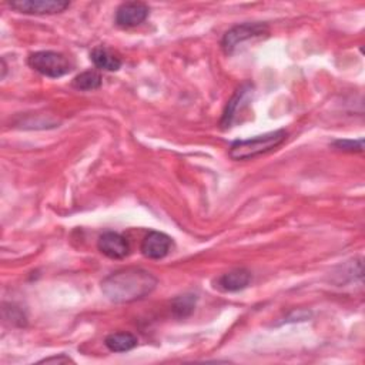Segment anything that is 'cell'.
Returning a JSON list of instances; mask_svg holds the SVG:
<instances>
[{
  "label": "cell",
  "mask_w": 365,
  "mask_h": 365,
  "mask_svg": "<svg viewBox=\"0 0 365 365\" xmlns=\"http://www.w3.org/2000/svg\"><path fill=\"white\" fill-rule=\"evenodd\" d=\"M157 278L143 268H123L101 281L103 294L115 304H128L143 299L157 287Z\"/></svg>",
  "instance_id": "6da1fadb"
},
{
  "label": "cell",
  "mask_w": 365,
  "mask_h": 365,
  "mask_svg": "<svg viewBox=\"0 0 365 365\" xmlns=\"http://www.w3.org/2000/svg\"><path fill=\"white\" fill-rule=\"evenodd\" d=\"M287 138L285 130H275L265 134H259L247 140H235L228 148V155L235 160H252L261 154L269 153L281 145Z\"/></svg>",
  "instance_id": "7a4b0ae2"
},
{
  "label": "cell",
  "mask_w": 365,
  "mask_h": 365,
  "mask_svg": "<svg viewBox=\"0 0 365 365\" xmlns=\"http://www.w3.org/2000/svg\"><path fill=\"white\" fill-rule=\"evenodd\" d=\"M27 63L33 70L50 78L63 77L73 68V64L64 54L53 50L34 51L29 56Z\"/></svg>",
  "instance_id": "3957f363"
},
{
  "label": "cell",
  "mask_w": 365,
  "mask_h": 365,
  "mask_svg": "<svg viewBox=\"0 0 365 365\" xmlns=\"http://www.w3.org/2000/svg\"><path fill=\"white\" fill-rule=\"evenodd\" d=\"M269 33L268 26L264 23H242L231 27L221 40V48L225 54H232L244 43L262 38Z\"/></svg>",
  "instance_id": "277c9868"
},
{
  "label": "cell",
  "mask_w": 365,
  "mask_h": 365,
  "mask_svg": "<svg viewBox=\"0 0 365 365\" xmlns=\"http://www.w3.org/2000/svg\"><path fill=\"white\" fill-rule=\"evenodd\" d=\"M9 6L24 14L44 16V14H56L64 11L70 7V1L64 0H13L9 1Z\"/></svg>",
  "instance_id": "5b68a950"
},
{
  "label": "cell",
  "mask_w": 365,
  "mask_h": 365,
  "mask_svg": "<svg viewBox=\"0 0 365 365\" xmlns=\"http://www.w3.org/2000/svg\"><path fill=\"white\" fill-rule=\"evenodd\" d=\"M150 9L141 1H127L115 10V24L121 29H131L141 24L148 17Z\"/></svg>",
  "instance_id": "8992f818"
},
{
  "label": "cell",
  "mask_w": 365,
  "mask_h": 365,
  "mask_svg": "<svg viewBox=\"0 0 365 365\" xmlns=\"http://www.w3.org/2000/svg\"><path fill=\"white\" fill-rule=\"evenodd\" d=\"M97 248L101 254L111 259H121L125 258L130 252V245L127 240L114 231H106L98 237Z\"/></svg>",
  "instance_id": "52a82bcc"
},
{
  "label": "cell",
  "mask_w": 365,
  "mask_h": 365,
  "mask_svg": "<svg viewBox=\"0 0 365 365\" xmlns=\"http://www.w3.org/2000/svg\"><path fill=\"white\" fill-rule=\"evenodd\" d=\"M171 238L160 231H150L141 241V254L150 259H161L171 250Z\"/></svg>",
  "instance_id": "ba28073f"
},
{
  "label": "cell",
  "mask_w": 365,
  "mask_h": 365,
  "mask_svg": "<svg viewBox=\"0 0 365 365\" xmlns=\"http://www.w3.org/2000/svg\"><path fill=\"white\" fill-rule=\"evenodd\" d=\"M251 93H252V86L250 83H244L235 91V94L228 101V104H227V107L222 113V118H221V123H220L222 125V128H228L232 124L235 115L240 114V111L247 106Z\"/></svg>",
  "instance_id": "9c48e42d"
},
{
  "label": "cell",
  "mask_w": 365,
  "mask_h": 365,
  "mask_svg": "<svg viewBox=\"0 0 365 365\" xmlns=\"http://www.w3.org/2000/svg\"><path fill=\"white\" fill-rule=\"evenodd\" d=\"M250 282H251V272L245 268H235L218 277L215 287L224 292H237L248 287Z\"/></svg>",
  "instance_id": "30bf717a"
},
{
  "label": "cell",
  "mask_w": 365,
  "mask_h": 365,
  "mask_svg": "<svg viewBox=\"0 0 365 365\" xmlns=\"http://www.w3.org/2000/svg\"><path fill=\"white\" fill-rule=\"evenodd\" d=\"M90 58L93 64L100 70L117 71L121 67V58L114 51L103 46L93 48V51L90 53Z\"/></svg>",
  "instance_id": "8fae6325"
},
{
  "label": "cell",
  "mask_w": 365,
  "mask_h": 365,
  "mask_svg": "<svg viewBox=\"0 0 365 365\" xmlns=\"http://www.w3.org/2000/svg\"><path fill=\"white\" fill-rule=\"evenodd\" d=\"M104 345L111 352H127L137 345V336L131 332H113L106 336Z\"/></svg>",
  "instance_id": "7c38bea8"
},
{
  "label": "cell",
  "mask_w": 365,
  "mask_h": 365,
  "mask_svg": "<svg viewBox=\"0 0 365 365\" xmlns=\"http://www.w3.org/2000/svg\"><path fill=\"white\" fill-rule=\"evenodd\" d=\"M71 86L81 91L97 90L101 86V76L94 70H87L76 76L74 80L71 81Z\"/></svg>",
  "instance_id": "4fadbf2b"
},
{
  "label": "cell",
  "mask_w": 365,
  "mask_h": 365,
  "mask_svg": "<svg viewBox=\"0 0 365 365\" xmlns=\"http://www.w3.org/2000/svg\"><path fill=\"white\" fill-rule=\"evenodd\" d=\"M195 302H197L195 294H184V295L174 298L173 304H171L173 314L177 318H185V317L191 315V312L194 311Z\"/></svg>",
  "instance_id": "5bb4252c"
},
{
  "label": "cell",
  "mask_w": 365,
  "mask_h": 365,
  "mask_svg": "<svg viewBox=\"0 0 365 365\" xmlns=\"http://www.w3.org/2000/svg\"><path fill=\"white\" fill-rule=\"evenodd\" d=\"M332 147L339 151L346 153H361L364 150V140H336L332 143Z\"/></svg>",
  "instance_id": "9a60e30c"
},
{
  "label": "cell",
  "mask_w": 365,
  "mask_h": 365,
  "mask_svg": "<svg viewBox=\"0 0 365 365\" xmlns=\"http://www.w3.org/2000/svg\"><path fill=\"white\" fill-rule=\"evenodd\" d=\"M40 362H46V364H50V362H57V364H67V362H74L70 356L64 355V354H60L58 356H50V358H44L41 359Z\"/></svg>",
  "instance_id": "2e32d148"
}]
</instances>
